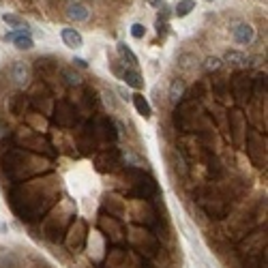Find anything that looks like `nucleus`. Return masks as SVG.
I'll return each mask as SVG.
<instances>
[{
	"label": "nucleus",
	"mask_w": 268,
	"mask_h": 268,
	"mask_svg": "<svg viewBox=\"0 0 268 268\" xmlns=\"http://www.w3.org/2000/svg\"><path fill=\"white\" fill-rule=\"evenodd\" d=\"M116 52H118V56H120V60H123L125 67H127V64H129V69H137V67H140V58H137L135 52H133L127 43L120 41V43L116 45Z\"/></svg>",
	"instance_id": "obj_4"
},
{
	"label": "nucleus",
	"mask_w": 268,
	"mask_h": 268,
	"mask_svg": "<svg viewBox=\"0 0 268 268\" xmlns=\"http://www.w3.org/2000/svg\"><path fill=\"white\" fill-rule=\"evenodd\" d=\"M118 95H120V99H125V101L131 99V95H129V93L125 91V88H118Z\"/></svg>",
	"instance_id": "obj_20"
},
{
	"label": "nucleus",
	"mask_w": 268,
	"mask_h": 268,
	"mask_svg": "<svg viewBox=\"0 0 268 268\" xmlns=\"http://www.w3.org/2000/svg\"><path fill=\"white\" fill-rule=\"evenodd\" d=\"M206 3H217V0H206Z\"/></svg>",
	"instance_id": "obj_21"
},
{
	"label": "nucleus",
	"mask_w": 268,
	"mask_h": 268,
	"mask_svg": "<svg viewBox=\"0 0 268 268\" xmlns=\"http://www.w3.org/2000/svg\"><path fill=\"white\" fill-rule=\"evenodd\" d=\"M67 15L75 22H86L88 18H91V11H88V7L82 5V3H71L67 7Z\"/></svg>",
	"instance_id": "obj_8"
},
{
	"label": "nucleus",
	"mask_w": 268,
	"mask_h": 268,
	"mask_svg": "<svg viewBox=\"0 0 268 268\" xmlns=\"http://www.w3.org/2000/svg\"><path fill=\"white\" fill-rule=\"evenodd\" d=\"M62 75H64V79H67V84H71V86H79V84H82V77H79L77 75V73H73V71H64L62 73Z\"/></svg>",
	"instance_id": "obj_15"
},
{
	"label": "nucleus",
	"mask_w": 268,
	"mask_h": 268,
	"mask_svg": "<svg viewBox=\"0 0 268 268\" xmlns=\"http://www.w3.org/2000/svg\"><path fill=\"white\" fill-rule=\"evenodd\" d=\"M131 37L133 39H144L146 37V26H144V24H140V22L131 24Z\"/></svg>",
	"instance_id": "obj_14"
},
{
	"label": "nucleus",
	"mask_w": 268,
	"mask_h": 268,
	"mask_svg": "<svg viewBox=\"0 0 268 268\" xmlns=\"http://www.w3.org/2000/svg\"><path fill=\"white\" fill-rule=\"evenodd\" d=\"M131 101H133L135 110H137V114H140L142 118H150V116H152V108H150V103L146 101V97H144V95L135 93V95L131 97Z\"/></svg>",
	"instance_id": "obj_9"
},
{
	"label": "nucleus",
	"mask_w": 268,
	"mask_h": 268,
	"mask_svg": "<svg viewBox=\"0 0 268 268\" xmlns=\"http://www.w3.org/2000/svg\"><path fill=\"white\" fill-rule=\"evenodd\" d=\"M150 7H155V9H161V7L165 5V0H148Z\"/></svg>",
	"instance_id": "obj_19"
},
{
	"label": "nucleus",
	"mask_w": 268,
	"mask_h": 268,
	"mask_svg": "<svg viewBox=\"0 0 268 268\" xmlns=\"http://www.w3.org/2000/svg\"><path fill=\"white\" fill-rule=\"evenodd\" d=\"M204 67L208 71H217L219 67H221V58H219V56H208L206 62H204Z\"/></svg>",
	"instance_id": "obj_16"
},
{
	"label": "nucleus",
	"mask_w": 268,
	"mask_h": 268,
	"mask_svg": "<svg viewBox=\"0 0 268 268\" xmlns=\"http://www.w3.org/2000/svg\"><path fill=\"white\" fill-rule=\"evenodd\" d=\"M232 37H234V41H236L238 45H249L255 39V30H253L251 24L240 22V24H236V26L232 28Z\"/></svg>",
	"instance_id": "obj_2"
},
{
	"label": "nucleus",
	"mask_w": 268,
	"mask_h": 268,
	"mask_svg": "<svg viewBox=\"0 0 268 268\" xmlns=\"http://www.w3.org/2000/svg\"><path fill=\"white\" fill-rule=\"evenodd\" d=\"M120 79L129 86V88H135V91H142L144 88V77L140 75V71L137 69H129V67H125V71H123V75H120Z\"/></svg>",
	"instance_id": "obj_7"
},
{
	"label": "nucleus",
	"mask_w": 268,
	"mask_h": 268,
	"mask_svg": "<svg viewBox=\"0 0 268 268\" xmlns=\"http://www.w3.org/2000/svg\"><path fill=\"white\" fill-rule=\"evenodd\" d=\"M191 11H196V3H193V0H178L176 7H174L176 18H187Z\"/></svg>",
	"instance_id": "obj_11"
},
{
	"label": "nucleus",
	"mask_w": 268,
	"mask_h": 268,
	"mask_svg": "<svg viewBox=\"0 0 268 268\" xmlns=\"http://www.w3.org/2000/svg\"><path fill=\"white\" fill-rule=\"evenodd\" d=\"M60 37H62V43L67 47H71V50H79V47L84 45V37L79 35L75 28H62Z\"/></svg>",
	"instance_id": "obj_5"
},
{
	"label": "nucleus",
	"mask_w": 268,
	"mask_h": 268,
	"mask_svg": "<svg viewBox=\"0 0 268 268\" xmlns=\"http://www.w3.org/2000/svg\"><path fill=\"white\" fill-rule=\"evenodd\" d=\"M3 22L7 24L9 28H15V30H28V24L24 22L20 15L15 13H3Z\"/></svg>",
	"instance_id": "obj_10"
},
{
	"label": "nucleus",
	"mask_w": 268,
	"mask_h": 268,
	"mask_svg": "<svg viewBox=\"0 0 268 268\" xmlns=\"http://www.w3.org/2000/svg\"><path fill=\"white\" fill-rule=\"evenodd\" d=\"M84 242H86V230H84V223L82 221H77V232H75V227L71 230V236L67 238V245L71 251H82L84 249Z\"/></svg>",
	"instance_id": "obj_3"
},
{
	"label": "nucleus",
	"mask_w": 268,
	"mask_h": 268,
	"mask_svg": "<svg viewBox=\"0 0 268 268\" xmlns=\"http://www.w3.org/2000/svg\"><path fill=\"white\" fill-rule=\"evenodd\" d=\"M11 75H13V79H15V84H18V86H26L28 79H30V67L26 62H22V60L13 62Z\"/></svg>",
	"instance_id": "obj_6"
},
{
	"label": "nucleus",
	"mask_w": 268,
	"mask_h": 268,
	"mask_svg": "<svg viewBox=\"0 0 268 268\" xmlns=\"http://www.w3.org/2000/svg\"><path fill=\"white\" fill-rule=\"evenodd\" d=\"M5 39H7V41H11L22 52H28V50L35 47V39H32L30 28L28 30H11V32H7V35H5Z\"/></svg>",
	"instance_id": "obj_1"
},
{
	"label": "nucleus",
	"mask_w": 268,
	"mask_h": 268,
	"mask_svg": "<svg viewBox=\"0 0 268 268\" xmlns=\"http://www.w3.org/2000/svg\"><path fill=\"white\" fill-rule=\"evenodd\" d=\"M183 93H185V82H183V79H174L172 86H169V101L178 103V99L183 97Z\"/></svg>",
	"instance_id": "obj_12"
},
{
	"label": "nucleus",
	"mask_w": 268,
	"mask_h": 268,
	"mask_svg": "<svg viewBox=\"0 0 268 268\" xmlns=\"http://www.w3.org/2000/svg\"><path fill=\"white\" fill-rule=\"evenodd\" d=\"M73 64H75V67H79V69H86L88 67V62L84 58H79V56H75V58H73Z\"/></svg>",
	"instance_id": "obj_17"
},
{
	"label": "nucleus",
	"mask_w": 268,
	"mask_h": 268,
	"mask_svg": "<svg viewBox=\"0 0 268 268\" xmlns=\"http://www.w3.org/2000/svg\"><path fill=\"white\" fill-rule=\"evenodd\" d=\"M225 60L230 62V64H236V67H242V64H247L245 54H240V52H227V54H225Z\"/></svg>",
	"instance_id": "obj_13"
},
{
	"label": "nucleus",
	"mask_w": 268,
	"mask_h": 268,
	"mask_svg": "<svg viewBox=\"0 0 268 268\" xmlns=\"http://www.w3.org/2000/svg\"><path fill=\"white\" fill-rule=\"evenodd\" d=\"M137 266H140V268H155V266H152L146 257H144V259H142V257H137Z\"/></svg>",
	"instance_id": "obj_18"
}]
</instances>
